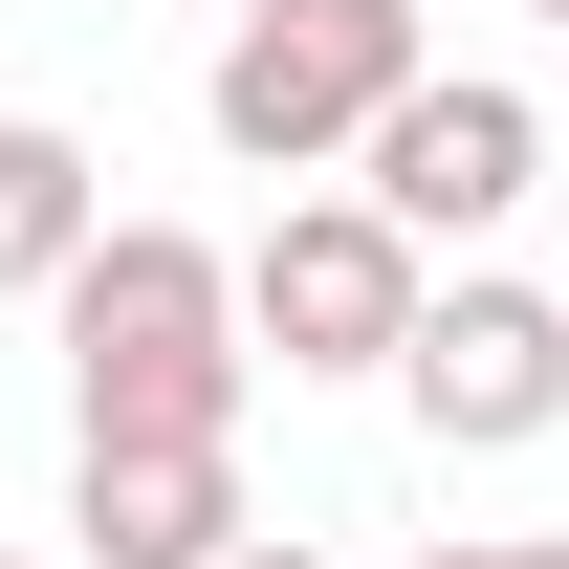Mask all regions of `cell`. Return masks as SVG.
<instances>
[{"mask_svg":"<svg viewBox=\"0 0 569 569\" xmlns=\"http://www.w3.org/2000/svg\"><path fill=\"white\" fill-rule=\"evenodd\" d=\"M417 67H438L417 0H241V22H219V67H198V132L241 153V176H329Z\"/></svg>","mask_w":569,"mask_h":569,"instance_id":"7a4b0ae2","label":"cell"},{"mask_svg":"<svg viewBox=\"0 0 569 569\" xmlns=\"http://www.w3.org/2000/svg\"><path fill=\"white\" fill-rule=\"evenodd\" d=\"M241 263V351H284V372H395V329H417V241L351 198V176H307V198L263 219V241H219Z\"/></svg>","mask_w":569,"mask_h":569,"instance_id":"3957f363","label":"cell"},{"mask_svg":"<svg viewBox=\"0 0 569 569\" xmlns=\"http://www.w3.org/2000/svg\"><path fill=\"white\" fill-rule=\"evenodd\" d=\"M395 395H417L438 460H526V438H569V284H417V329H395Z\"/></svg>","mask_w":569,"mask_h":569,"instance_id":"277c9868","label":"cell"},{"mask_svg":"<svg viewBox=\"0 0 569 569\" xmlns=\"http://www.w3.org/2000/svg\"><path fill=\"white\" fill-rule=\"evenodd\" d=\"M88 569H219L241 548V438H67Z\"/></svg>","mask_w":569,"mask_h":569,"instance_id":"8992f818","label":"cell"},{"mask_svg":"<svg viewBox=\"0 0 569 569\" xmlns=\"http://www.w3.org/2000/svg\"><path fill=\"white\" fill-rule=\"evenodd\" d=\"M526 176H548V88H503V67H417L395 110L351 132V198L395 219V241H482V219H526Z\"/></svg>","mask_w":569,"mask_h":569,"instance_id":"5b68a950","label":"cell"},{"mask_svg":"<svg viewBox=\"0 0 569 569\" xmlns=\"http://www.w3.org/2000/svg\"><path fill=\"white\" fill-rule=\"evenodd\" d=\"M219 569H329V548H307V526H241V548H219Z\"/></svg>","mask_w":569,"mask_h":569,"instance_id":"9c48e42d","label":"cell"},{"mask_svg":"<svg viewBox=\"0 0 569 569\" xmlns=\"http://www.w3.org/2000/svg\"><path fill=\"white\" fill-rule=\"evenodd\" d=\"M88 219H110L88 132H67V110H0V307H44V284L88 263Z\"/></svg>","mask_w":569,"mask_h":569,"instance_id":"52a82bcc","label":"cell"},{"mask_svg":"<svg viewBox=\"0 0 569 569\" xmlns=\"http://www.w3.org/2000/svg\"><path fill=\"white\" fill-rule=\"evenodd\" d=\"M548 22H569V0H548Z\"/></svg>","mask_w":569,"mask_h":569,"instance_id":"8fae6325","label":"cell"},{"mask_svg":"<svg viewBox=\"0 0 569 569\" xmlns=\"http://www.w3.org/2000/svg\"><path fill=\"white\" fill-rule=\"evenodd\" d=\"M0 569H44V548H0Z\"/></svg>","mask_w":569,"mask_h":569,"instance_id":"30bf717a","label":"cell"},{"mask_svg":"<svg viewBox=\"0 0 569 569\" xmlns=\"http://www.w3.org/2000/svg\"><path fill=\"white\" fill-rule=\"evenodd\" d=\"M417 569H569V526H482V548H417Z\"/></svg>","mask_w":569,"mask_h":569,"instance_id":"ba28073f","label":"cell"},{"mask_svg":"<svg viewBox=\"0 0 569 569\" xmlns=\"http://www.w3.org/2000/svg\"><path fill=\"white\" fill-rule=\"evenodd\" d=\"M67 329V438H241L263 351H241V263L198 219H88V263L44 284Z\"/></svg>","mask_w":569,"mask_h":569,"instance_id":"6da1fadb","label":"cell"}]
</instances>
